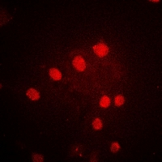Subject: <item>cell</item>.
I'll return each mask as SVG.
<instances>
[{
    "mask_svg": "<svg viewBox=\"0 0 162 162\" xmlns=\"http://www.w3.org/2000/svg\"><path fill=\"white\" fill-rule=\"evenodd\" d=\"M90 161H98V157H97V154L96 152H93L91 157H90Z\"/></svg>",
    "mask_w": 162,
    "mask_h": 162,
    "instance_id": "8fae6325",
    "label": "cell"
},
{
    "mask_svg": "<svg viewBox=\"0 0 162 162\" xmlns=\"http://www.w3.org/2000/svg\"><path fill=\"white\" fill-rule=\"evenodd\" d=\"M73 66L75 67L79 71H83L84 68L86 67L85 65V62H84V58L81 56H77L74 58L72 62Z\"/></svg>",
    "mask_w": 162,
    "mask_h": 162,
    "instance_id": "7a4b0ae2",
    "label": "cell"
},
{
    "mask_svg": "<svg viewBox=\"0 0 162 162\" xmlns=\"http://www.w3.org/2000/svg\"><path fill=\"white\" fill-rule=\"evenodd\" d=\"M93 51L95 54L99 57H104L108 54L109 53V48L104 43H98L93 47Z\"/></svg>",
    "mask_w": 162,
    "mask_h": 162,
    "instance_id": "6da1fadb",
    "label": "cell"
},
{
    "mask_svg": "<svg viewBox=\"0 0 162 162\" xmlns=\"http://www.w3.org/2000/svg\"><path fill=\"white\" fill-rule=\"evenodd\" d=\"M114 103H115V106H122L123 103H124V97L122 95H118L115 97V100H114Z\"/></svg>",
    "mask_w": 162,
    "mask_h": 162,
    "instance_id": "ba28073f",
    "label": "cell"
},
{
    "mask_svg": "<svg viewBox=\"0 0 162 162\" xmlns=\"http://www.w3.org/2000/svg\"><path fill=\"white\" fill-rule=\"evenodd\" d=\"M119 149H120V146H119V144L117 143H116V142L112 143L111 148H110V150H111L112 152L116 153V152L119 151Z\"/></svg>",
    "mask_w": 162,
    "mask_h": 162,
    "instance_id": "9c48e42d",
    "label": "cell"
},
{
    "mask_svg": "<svg viewBox=\"0 0 162 162\" xmlns=\"http://www.w3.org/2000/svg\"><path fill=\"white\" fill-rule=\"evenodd\" d=\"M82 148L83 147L82 145H74L72 148L71 149V157H75V156H78V155H81L82 153Z\"/></svg>",
    "mask_w": 162,
    "mask_h": 162,
    "instance_id": "5b68a950",
    "label": "cell"
},
{
    "mask_svg": "<svg viewBox=\"0 0 162 162\" xmlns=\"http://www.w3.org/2000/svg\"><path fill=\"white\" fill-rule=\"evenodd\" d=\"M26 94L28 96V97H29V99H31L32 101H37L40 98L39 92L33 89H29L27 91Z\"/></svg>",
    "mask_w": 162,
    "mask_h": 162,
    "instance_id": "3957f363",
    "label": "cell"
},
{
    "mask_svg": "<svg viewBox=\"0 0 162 162\" xmlns=\"http://www.w3.org/2000/svg\"><path fill=\"white\" fill-rule=\"evenodd\" d=\"M32 158H33V161L34 162H41L44 161V157H43L42 155H41V154H33Z\"/></svg>",
    "mask_w": 162,
    "mask_h": 162,
    "instance_id": "30bf717a",
    "label": "cell"
},
{
    "mask_svg": "<svg viewBox=\"0 0 162 162\" xmlns=\"http://www.w3.org/2000/svg\"><path fill=\"white\" fill-rule=\"evenodd\" d=\"M92 127L96 130H101L102 128V122L101 119L96 118L95 120L92 122Z\"/></svg>",
    "mask_w": 162,
    "mask_h": 162,
    "instance_id": "52a82bcc",
    "label": "cell"
},
{
    "mask_svg": "<svg viewBox=\"0 0 162 162\" xmlns=\"http://www.w3.org/2000/svg\"><path fill=\"white\" fill-rule=\"evenodd\" d=\"M50 75L54 80H60L62 79L61 72L56 68H51L50 70Z\"/></svg>",
    "mask_w": 162,
    "mask_h": 162,
    "instance_id": "277c9868",
    "label": "cell"
},
{
    "mask_svg": "<svg viewBox=\"0 0 162 162\" xmlns=\"http://www.w3.org/2000/svg\"><path fill=\"white\" fill-rule=\"evenodd\" d=\"M110 98L107 96H102V98H101V101H100V106L101 107H103V108H107V107L110 106Z\"/></svg>",
    "mask_w": 162,
    "mask_h": 162,
    "instance_id": "8992f818",
    "label": "cell"
}]
</instances>
